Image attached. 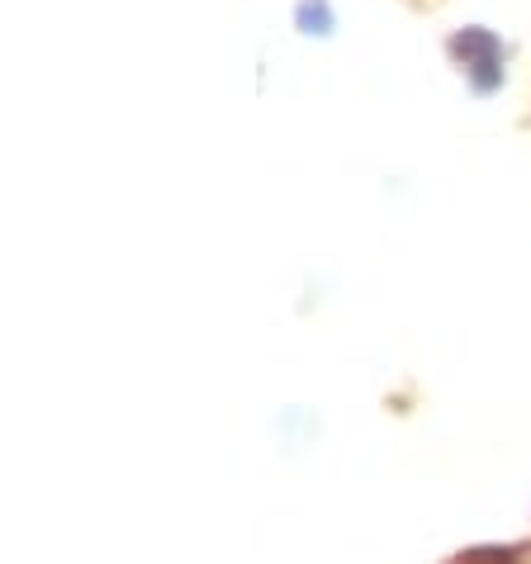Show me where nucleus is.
Returning a JSON list of instances; mask_svg holds the SVG:
<instances>
[{
  "mask_svg": "<svg viewBox=\"0 0 531 564\" xmlns=\"http://www.w3.org/2000/svg\"><path fill=\"white\" fill-rule=\"evenodd\" d=\"M446 53L470 72V67H479V62H503V39H498L494 29H484V24H465V29H456V34L446 39Z\"/></svg>",
  "mask_w": 531,
  "mask_h": 564,
  "instance_id": "1",
  "label": "nucleus"
},
{
  "mask_svg": "<svg viewBox=\"0 0 531 564\" xmlns=\"http://www.w3.org/2000/svg\"><path fill=\"white\" fill-rule=\"evenodd\" d=\"M294 29H300L304 39H333L337 34L333 0H294Z\"/></svg>",
  "mask_w": 531,
  "mask_h": 564,
  "instance_id": "2",
  "label": "nucleus"
},
{
  "mask_svg": "<svg viewBox=\"0 0 531 564\" xmlns=\"http://www.w3.org/2000/svg\"><path fill=\"white\" fill-rule=\"evenodd\" d=\"M518 555H527V541H518V545H475V551H465L460 560L489 564V560H518Z\"/></svg>",
  "mask_w": 531,
  "mask_h": 564,
  "instance_id": "3",
  "label": "nucleus"
}]
</instances>
